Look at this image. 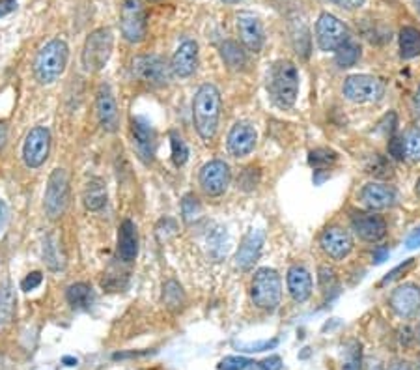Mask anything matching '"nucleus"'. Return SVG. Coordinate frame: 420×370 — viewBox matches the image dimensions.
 I'll use <instances>...</instances> for the list:
<instances>
[{
  "instance_id": "nucleus-1",
  "label": "nucleus",
  "mask_w": 420,
  "mask_h": 370,
  "mask_svg": "<svg viewBox=\"0 0 420 370\" xmlns=\"http://www.w3.org/2000/svg\"><path fill=\"white\" fill-rule=\"evenodd\" d=\"M221 118V92L213 84H202L194 95L193 120L194 128L204 141H211L219 128Z\"/></svg>"
},
{
  "instance_id": "nucleus-2",
  "label": "nucleus",
  "mask_w": 420,
  "mask_h": 370,
  "mask_svg": "<svg viewBox=\"0 0 420 370\" xmlns=\"http://www.w3.org/2000/svg\"><path fill=\"white\" fill-rule=\"evenodd\" d=\"M267 90L274 105L280 109L293 107L299 95V71L290 60H280L271 65L267 77Z\"/></svg>"
},
{
  "instance_id": "nucleus-3",
  "label": "nucleus",
  "mask_w": 420,
  "mask_h": 370,
  "mask_svg": "<svg viewBox=\"0 0 420 370\" xmlns=\"http://www.w3.org/2000/svg\"><path fill=\"white\" fill-rule=\"evenodd\" d=\"M70 49L64 40H51L40 49L34 60V75L41 84H51L59 79L68 64Z\"/></svg>"
},
{
  "instance_id": "nucleus-4",
  "label": "nucleus",
  "mask_w": 420,
  "mask_h": 370,
  "mask_svg": "<svg viewBox=\"0 0 420 370\" xmlns=\"http://www.w3.org/2000/svg\"><path fill=\"white\" fill-rule=\"evenodd\" d=\"M251 295L256 307L263 311H274L282 300V281L279 273L271 268H260L252 279Z\"/></svg>"
},
{
  "instance_id": "nucleus-5",
  "label": "nucleus",
  "mask_w": 420,
  "mask_h": 370,
  "mask_svg": "<svg viewBox=\"0 0 420 370\" xmlns=\"http://www.w3.org/2000/svg\"><path fill=\"white\" fill-rule=\"evenodd\" d=\"M114 47V36L111 29H98L88 36L82 47V65L84 70L93 73L101 71L107 65Z\"/></svg>"
},
{
  "instance_id": "nucleus-6",
  "label": "nucleus",
  "mask_w": 420,
  "mask_h": 370,
  "mask_svg": "<svg viewBox=\"0 0 420 370\" xmlns=\"http://www.w3.org/2000/svg\"><path fill=\"white\" fill-rule=\"evenodd\" d=\"M70 204V176L64 169H54L45 191V213L49 219H59L64 215Z\"/></svg>"
},
{
  "instance_id": "nucleus-7",
  "label": "nucleus",
  "mask_w": 420,
  "mask_h": 370,
  "mask_svg": "<svg viewBox=\"0 0 420 370\" xmlns=\"http://www.w3.org/2000/svg\"><path fill=\"white\" fill-rule=\"evenodd\" d=\"M350 40V32L339 17L333 13H321L316 23V41L321 51H339L345 41Z\"/></svg>"
},
{
  "instance_id": "nucleus-8",
  "label": "nucleus",
  "mask_w": 420,
  "mask_h": 370,
  "mask_svg": "<svg viewBox=\"0 0 420 370\" xmlns=\"http://www.w3.org/2000/svg\"><path fill=\"white\" fill-rule=\"evenodd\" d=\"M120 26L123 38L131 43H139L146 38V13L140 0H123Z\"/></svg>"
},
{
  "instance_id": "nucleus-9",
  "label": "nucleus",
  "mask_w": 420,
  "mask_h": 370,
  "mask_svg": "<svg viewBox=\"0 0 420 370\" xmlns=\"http://www.w3.org/2000/svg\"><path fill=\"white\" fill-rule=\"evenodd\" d=\"M344 95L353 103H372L383 95V82L372 75H351L344 82Z\"/></svg>"
},
{
  "instance_id": "nucleus-10",
  "label": "nucleus",
  "mask_w": 420,
  "mask_h": 370,
  "mask_svg": "<svg viewBox=\"0 0 420 370\" xmlns=\"http://www.w3.org/2000/svg\"><path fill=\"white\" fill-rule=\"evenodd\" d=\"M51 152V133L47 128H34L24 139L23 144V159L29 169H38L45 163Z\"/></svg>"
},
{
  "instance_id": "nucleus-11",
  "label": "nucleus",
  "mask_w": 420,
  "mask_h": 370,
  "mask_svg": "<svg viewBox=\"0 0 420 370\" xmlns=\"http://www.w3.org/2000/svg\"><path fill=\"white\" fill-rule=\"evenodd\" d=\"M170 65L157 54H140L133 60V73L137 79L155 86L166 84L170 79Z\"/></svg>"
},
{
  "instance_id": "nucleus-12",
  "label": "nucleus",
  "mask_w": 420,
  "mask_h": 370,
  "mask_svg": "<svg viewBox=\"0 0 420 370\" xmlns=\"http://www.w3.org/2000/svg\"><path fill=\"white\" fill-rule=\"evenodd\" d=\"M200 185L204 189L205 194L210 196H221L230 185L232 174H230V167L221 159H213L210 163H205L200 169Z\"/></svg>"
},
{
  "instance_id": "nucleus-13",
  "label": "nucleus",
  "mask_w": 420,
  "mask_h": 370,
  "mask_svg": "<svg viewBox=\"0 0 420 370\" xmlns=\"http://www.w3.org/2000/svg\"><path fill=\"white\" fill-rule=\"evenodd\" d=\"M351 229L361 240L368 241V243H375V241L383 240L387 234L385 219L373 212L355 213L351 217Z\"/></svg>"
},
{
  "instance_id": "nucleus-14",
  "label": "nucleus",
  "mask_w": 420,
  "mask_h": 370,
  "mask_svg": "<svg viewBox=\"0 0 420 370\" xmlns=\"http://www.w3.org/2000/svg\"><path fill=\"white\" fill-rule=\"evenodd\" d=\"M238 32L249 51L260 53L265 43V32H263L262 21L252 12H240L238 13Z\"/></svg>"
},
{
  "instance_id": "nucleus-15",
  "label": "nucleus",
  "mask_w": 420,
  "mask_h": 370,
  "mask_svg": "<svg viewBox=\"0 0 420 370\" xmlns=\"http://www.w3.org/2000/svg\"><path fill=\"white\" fill-rule=\"evenodd\" d=\"M131 133H133V144L137 148L139 157L144 163H152L153 152H155V131H153L152 123L144 116H133Z\"/></svg>"
},
{
  "instance_id": "nucleus-16",
  "label": "nucleus",
  "mask_w": 420,
  "mask_h": 370,
  "mask_svg": "<svg viewBox=\"0 0 420 370\" xmlns=\"http://www.w3.org/2000/svg\"><path fill=\"white\" fill-rule=\"evenodd\" d=\"M320 245L325 254H329L333 260H344L353 249V240L348 230L340 229V226H331L321 234Z\"/></svg>"
},
{
  "instance_id": "nucleus-17",
  "label": "nucleus",
  "mask_w": 420,
  "mask_h": 370,
  "mask_svg": "<svg viewBox=\"0 0 420 370\" xmlns=\"http://www.w3.org/2000/svg\"><path fill=\"white\" fill-rule=\"evenodd\" d=\"M391 309L396 312L400 318H409L413 316L414 312L420 309V286L407 282L398 286L394 292L391 294Z\"/></svg>"
},
{
  "instance_id": "nucleus-18",
  "label": "nucleus",
  "mask_w": 420,
  "mask_h": 370,
  "mask_svg": "<svg viewBox=\"0 0 420 370\" xmlns=\"http://www.w3.org/2000/svg\"><path fill=\"white\" fill-rule=\"evenodd\" d=\"M256 130L252 128L251 123H235L230 130V133H228V152L238 159L245 157L256 146Z\"/></svg>"
},
{
  "instance_id": "nucleus-19",
  "label": "nucleus",
  "mask_w": 420,
  "mask_h": 370,
  "mask_svg": "<svg viewBox=\"0 0 420 370\" xmlns=\"http://www.w3.org/2000/svg\"><path fill=\"white\" fill-rule=\"evenodd\" d=\"M263 241H265V234L263 230H251L249 234L243 238L240 245V251L235 254V265L243 271H249L254 268V264L262 254Z\"/></svg>"
},
{
  "instance_id": "nucleus-20",
  "label": "nucleus",
  "mask_w": 420,
  "mask_h": 370,
  "mask_svg": "<svg viewBox=\"0 0 420 370\" xmlns=\"http://www.w3.org/2000/svg\"><path fill=\"white\" fill-rule=\"evenodd\" d=\"M95 109H98V116H100L103 130L109 131V133L118 131V128H120V111H118L116 100H114V95H112L111 88L107 84H103L100 92H98Z\"/></svg>"
},
{
  "instance_id": "nucleus-21",
  "label": "nucleus",
  "mask_w": 420,
  "mask_h": 370,
  "mask_svg": "<svg viewBox=\"0 0 420 370\" xmlns=\"http://www.w3.org/2000/svg\"><path fill=\"white\" fill-rule=\"evenodd\" d=\"M196 64H199V43L187 40L176 49L170 70L178 77H191L196 70Z\"/></svg>"
},
{
  "instance_id": "nucleus-22",
  "label": "nucleus",
  "mask_w": 420,
  "mask_h": 370,
  "mask_svg": "<svg viewBox=\"0 0 420 370\" xmlns=\"http://www.w3.org/2000/svg\"><path fill=\"white\" fill-rule=\"evenodd\" d=\"M396 200V193L394 189L385 185V183H366L364 187L361 189V202L370 210H385V208H391Z\"/></svg>"
},
{
  "instance_id": "nucleus-23",
  "label": "nucleus",
  "mask_w": 420,
  "mask_h": 370,
  "mask_svg": "<svg viewBox=\"0 0 420 370\" xmlns=\"http://www.w3.org/2000/svg\"><path fill=\"white\" fill-rule=\"evenodd\" d=\"M288 290L295 303H304L312 294V277L303 265H292L288 270Z\"/></svg>"
},
{
  "instance_id": "nucleus-24",
  "label": "nucleus",
  "mask_w": 420,
  "mask_h": 370,
  "mask_svg": "<svg viewBox=\"0 0 420 370\" xmlns=\"http://www.w3.org/2000/svg\"><path fill=\"white\" fill-rule=\"evenodd\" d=\"M118 254L123 262H133L139 254V234L133 221L125 219L118 230Z\"/></svg>"
},
{
  "instance_id": "nucleus-25",
  "label": "nucleus",
  "mask_w": 420,
  "mask_h": 370,
  "mask_svg": "<svg viewBox=\"0 0 420 370\" xmlns=\"http://www.w3.org/2000/svg\"><path fill=\"white\" fill-rule=\"evenodd\" d=\"M221 56L224 60V64L233 71H241L245 70L247 65V54L245 51L241 49V45L238 41L226 40L221 45Z\"/></svg>"
},
{
  "instance_id": "nucleus-26",
  "label": "nucleus",
  "mask_w": 420,
  "mask_h": 370,
  "mask_svg": "<svg viewBox=\"0 0 420 370\" xmlns=\"http://www.w3.org/2000/svg\"><path fill=\"white\" fill-rule=\"evenodd\" d=\"M82 200H84L86 210H90V212H98V210H101V208L107 204L105 185H103L100 180L88 182L86 187H84V193H82Z\"/></svg>"
},
{
  "instance_id": "nucleus-27",
  "label": "nucleus",
  "mask_w": 420,
  "mask_h": 370,
  "mask_svg": "<svg viewBox=\"0 0 420 370\" xmlns=\"http://www.w3.org/2000/svg\"><path fill=\"white\" fill-rule=\"evenodd\" d=\"M400 54L402 59H414L420 54V30L403 26L400 30Z\"/></svg>"
},
{
  "instance_id": "nucleus-28",
  "label": "nucleus",
  "mask_w": 420,
  "mask_h": 370,
  "mask_svg": "<svg viewBox=\"0 0 420 370\" xmlns=\"http://www.w3.org/2000/svg\"><path fill=\"white\" fill-rule=\"evenodd\" d=\"M65 298H68V303H70L73 309L81 311V309H88V307L92 305L93 292L92 288H90V284H86V282H75V284H71V286L68 288Z\"/></svg>"
},
{
  "instance_id": "nucleus-29",
  "label": "nucleus",
  "mask_w": 420,
  "mask_h": 370,
  "mask_svg": "<svg viewBox=\"0 0 420 370\" xmlns=\"http://www.w3.org/2000/svg\"><path fill=\"white\" fill-rule=\"evenodd\" d=\"M13 314H15V292L12 284L6 281L0 286V329L12 322Z\"/></svg>"
},
{
  "instance_id": "nucleus-30",
  "label": "nucleus",
  "mask_w": 420,
  "mask_h": 370,
  "mask_svg": "<svg viewBox=\"0 0 420 370\" xmlns=\"http://www.w3.org/2000/svg\"><path fill=\"white\" fill-rule=\"evenodd\" d=\"M163 303L170 311H180L181 307L185 305V292L178 281L170 279L164 282L163 286Z\"/></svg>"
},
{
  "instance_id": "nucleus-31",
  "label": "nucleus",
  "mask_w": 420,
  "mask_h": 370,
  "mask_svg": "<svg viewBox=\"0 0 420 370\" xmlns=\"http://www.w3.org/2000/svg\"><path fill=\"white\" fill-rule=\"evenodd\" d=\"M359 59H361V47L357 45L355 41L348 40L344 45L336 51V64H339L340 68H353Z\"/></svg>"
},
{
  "instance_id": "nucleus-32",
  "label": "nucleus",
  "mask_w": 420,
  "mask_h": 370,
  "mask_svg": "<svg viewBox=\"0 0 420 370\" xmlns=\"http://www.w3.org/2000/svg\"><path fill=\"white\" fill-rule=\"evenodd\" d=\"M200 215H202V204H200V200L194 196L193 193H189L183 196L181 200V217L185 221L187 224L194 223V221H199Z\"/></svg>"
},
{
  "instance_id": "nucleus-33",
  "label": "nucleus",
  "mask_w": 420,
  "mask_h": 370,
  "mask_svg": "<svg viewBox=\"0 0 420 370\" xmlns=\"http://www.w3.org/2000/svg\"><path fill=\"white\" fill-rule=\"evenodd\" d=\"M336 159H339V155L333 150H329V148H316V150L310 152L309 163L310 167H314L316 171H321V169H325L329 164H333Z\"/></svg>"
},
{
  "instance_id": "nucleus-34",
  "label": "nucleus",
  "mask_w": 420,
  "mask_h": 370,
  "mask_svg": "<svg viewBox=\"0 0 420 370\" xmlns=\"http://www.w3.org/2000/svg\"><path fill=\"white\" fill-rule=\"evenodd\" d=\"M403 150H405V157L420 161V130L413 128L403 135Z\"/></svg>"
},
{
  "instance_id": "nucleus-35",
  "label": "nucleus",
  "mask_w": 420,
  "mask_h": 370,
  "mask_svg": "<svg viewBox=\"0 0 420 370\" xmlns=\"http://www.w3.org/2000/svg\"><path fill=\"white\" fill-rule=\"evenodd\" d=\"M170 146H172V161L176 167H183L189 159V148L178 133H170Z\"/></svg>"
},
{
  "instance_id": "nucleus-36",
  "label": "nucleus",
  "mask_w": 420,
  "mask_h": 370,
  "mask_svg": "<svg viewBox=\"0 0 420 370\" xmlns=\"http://www.w3.org/2000/svg\"><path fill=\"white\" fill-rule=\"evenodd\" d=\"M43 254H45V260L49 268L54 271H59L64 268V256L59 251V245H56V241H54L53 236H49V240H47V245L43 249Z\"/></svg>"
},
{
  "instance_id": "nucleus-37",
  "label": "nucleus",
  "mask_w": 420,
  "mask_h": 370,
  "mask_svg": "<svg viewBox=\"0 0 420 370\" xmlns=\"http://www.w3.org/2000/svg\"><path fill=\"white\" fill-rule=\"evenodd\" d=\"M366 172L373 174L375 178H391L392 176V167L385 157H381L380 153H373L370 157V163L366 164Z\"/></svg>"
},
{
  "instance_id": "nucleus-38",
  "label": "nucleus",
  "mask_w": 420,
  "mask_h": 370,
  "mask_svg": "<svg viewBox=\"0 0 420 370\" xmlns=\"http://www.w3.org/2000/svg\"><path fill=\"white\" fill-rule=\"evenodd\" d=\"M342 370H361V344L357 341L350 344Z\"/></svg>"
},
{
  "instance_id": "nucleus-39",
  "label": "nucleus",
  "mask_w": 420,
  "mask_h": 370,
  "mask_svg": "<svg viewBox=\"0 0 420 370\" xmlns=\"http://www.w3.org/2000/svg\"><path fill=\"white\" fill-rule=\"evenodd\" d=\"M251 359L247 357H238V355H230V357H224L219 364L221 370H247L251 367Z\"/></svg>"
},
{
  "instance_id": "nucleus-40",
  "label": "nucleus",
  "mask_w": 420,
  "mask_h": 370,
  "mask_svg": "<svg viewBox=\"0 0 420 370\" xmlns=\"http://www.w3.org/2000/svg\"><path fill=\"white\" fill-rule=\"evenodd\" d=\"M320 284L323 290H333L336 286V275H334L333 268L329 265H321L320 268Z\"/></svg>"
},
{
  "instance_id": "nucleus-41",
  "label": "nucleus",
  "mask_w": 420,
  "mask_h": 370,
  "mask_svg": "<svg viewBox=\"0 0 420 370\" xmlns=\"http://www.w3.org/2000/svg\"><path fill=\"white\" fill-rule=\"evenodd\" d=\"M254 174H260V172H258V169H254V167H249V169H245V171H243V174H241L240 185L245 189V191H251V189H254V187H256V183L260 182V176L254 178Z\"/></svg>"
},
{
  "instance_id": "nucleus-42",
  "label": "nucleus",
  "mask_w": 420,
  "mask_h": 370,
  "mask_svg": "<svg viewBox=\"0 0 420 370\" xmlns=\"http://www.w3.org/2000/svg\"><path fill=\"white\" fill-rule=\"evenodd\" d=\"M389 155L396 161H402L405 159V150H403V141L400 137H391L389 139Z\"/></svg>"
},
{
  "instance_id": "nucleus-43",
  "label": "nucleus",
  "mask_w": 420,
  "mask_h": 370,
  "mask_svg": "<svg viewBox=\"0 0 420 370\" xmlns=\"http://www.w3.org/2000/svg\"><path fill=\"white\" fill-rule=\"evenodd\" d=\"M414 265V259H409V260H405V262H403V264H400V265H396V268H394V270L391 271V273H389V275L387 277H383V284H387V282H392V281H396L398 277H402L403 273H407L409 270H411V268H413Z\"/></svg>"
},
{
  "instance_id": "nucleus-44",
  "label": "nucleus",
  "mask_w": 420,
  "mask_h": 370,
  "mask_svg": "<svg viewBox=\"0 0 420 370\" xmlns=\"http://www.w3.org/2000/svg\"><path fill=\"white\" fill-rule=\"evenodd\" d=\"M396 125H398L396 112H389V114H385V118L381 120L380 131H381V133H385V135L392 137V133L396 131Z\"/></svg>"
},
{
  "instance_id": "nucleus-45",
  "label": "nucleus",
  "mask_w": 420,
  "mask_h": 370,
  "mask_svg": "<svg viewBox=\"0 0 420 370\" xmlns=\"http://www.w3.org/2000/svg\"><path fill=\"white\" fill-rule=\"evenodd\" d=\"M41 281H43V275H41L40 271H32V273L21 282V288H23L24 292H30V290H34V288L40 286Z\"/></svg>"
},
{
  "instance_id": "nucleus-46",
  "label": "nucleus",
  "mask_w": 420,
  "mask_h": 370,
  "mask_svg": "<svg viewBox=\"0 0 420 370\" xmlns=\"http://www.w3.org/2000/svg\"><path fill=\"white\" fill-rule=\"evenodd\" d=\"M279 344L277 339L273 341H265V342H256V344H243V352H263V350H271Z\"/></svg>"
},
{
  "instance_id": "nucleus-47",
  "label": "nucleus",
  "mask_w": 420,
  "mask_h": 370,
  "mask_svg": "<svg viewBox=\"0 0 420 370\" xmlns=\"http://www.w3.org/2000/svg\"><path fill=\"white\" fill-rule=\"evenodd\" d=\"M334 4L340 8H344V10H357V8H361L364 4V0H333Z\"/></svg>"
},
{
  "instance_id": "nucleus-48",
  "label": "nucleus",
  "mask_w": 420,
  "mask_h": 370,
  "mask_svg": "<svg viewBox=\"0 0 420 370\" xmlns=\"http://www.w3.org/2000/svg\"><path fill=\"white\" fill-rule=\"evenodd\" d=\"M17 8V0H0V17L12 13Z\"/></svg>"
},
{
  "instance_id": "nucleus-49",
  "label": "nucleus",
  "mask_w": 420,
  "mask_h": 370,
  "mask_svg": "<svg viewBox=\"0 0 420 370\" xmlns=\"http://www.w3.org/2000/svg\"><path fill=\"white\" fill-rule=\"evenodd\" d=\"M387 259H389V249H385V247H383V249H378V251L373 253V262H375V264H381V262H385Z\"/></svg>"
},
{
  "instance_id": "nucleus-50",
  "label": "nucleus",
  "mask_w": 420,
  "mask_h": 370,
  "mask_svg": "<svg viewBox=\"0 0 420 370\" xmlns=\"http://www.w3.org/2000/svg\"><path fill=\"white\" fill-rule=\"evenodd\" d=\"M409 249H414V247H420V230H417L411 238L407 240Z\"/></svg>"
},
{
  "instance_id": "nucleus-51",
  "label": "nucleus",
  "mask_w": 420,
  "mask_h": 370,
  "mask_svg": "<svg viewBox=\"0 0 420 370\" xmlns=\"http://www.w3.org/2000/svg\"><path fill=\"white\" fill-rule=\"evenodd\" d=\"M6 215H8L6 202H4V200H0V229L4 226V221H6Z\"/></svg>"
},
{
  "instance_id": "nucleus-52",
  "label": "nucleus",
  "mask_w": 420,
  "mask_h": 370,
  "mask_svg": "<svg viewBox=\"0 0 420 370\" xmlns=\"http://www.w3.org/2000/svg\"><path fill=\"white\" fill-rule=\"evenodd\" d=\"M389 370H413V369H411V364H409L407 361H396V363L392 364Z\"/></svg>"
},
{
  "instance_id": "nucleus-53",
  "label": "nucleus",
  "mask_w": 420,
  "mask_h": 370,
  "mask_svg": "<svg viewBox=\"0 0 420 370\" xmlns=\"http://www.w3.org/2000/svg\"><path fill=\"white\" fill-rule=\"evenodd\" d=\"M6 139H8V128L4 125V123H0V150H2V146L6 144Z\"/></svg>"
},
{
  "instance_id": "nucleus-54",
  "label": "nucleus",
  "mask_w": 420,
  "mask_h": 370,
  "mask_svg": "<svg viewBox=\"0 0 420 370\" xmlns=\"http://www.w3.org/2000/svg\"><path fill=\"white\" fill-rule=\"evenodd\" d=\"M64 363L68 364V367H75V364H77V359H73V357H64Z\"/></svg>"
},
{
  "instance_id": "nucleus-55",
  "label": "nucleus",
  "mask_w": 420,
  "mask_h": 370,
  "mask_svg": "<svg viewBox=\"0 0 420 370\" xmlns=\"http://www.w3.org/2000/svg\"><path fill=\"white\" fill-rule=\"evenodd\" d=\"M414 103H417V109H419V112H420V88H419V92H417V98H414Z\"/></svg>"
},
{
  "instance_id": "nucleus-56",
  "label": "nucleus",
  "mask_w": 420,
  "mask_h": 370,
  "mask_svg": "<svg viewBox=\"0 0 420 370\" xmlns=\"http://www.w3.org/2000/svg\"><path fill=\"white\" fill-rule=\"evenodd\" d=\"M411 369L413 370H420V357L414 361V364H411Z\"/></svg>"
},
{
  "instance_id": "nucleus-57",
  "label": "nucleus",
  "mask_w": 420,
  "mask_h": 370,
  "mask_svg": "<svg viewBox=\"0 0 420 370\" xmlns=\"http://www.w3.org/2000/svg\"><path fill=\"white\" fill-rule=\"evenodd\" d=\"M368 370H383V369H381L380 363H375V364H372V367H370V369H368Z\"/></svg>"
},
{
  "instance_id": "nucleus-58",
  "label": "nucleus",
  "mask_w": 420,
  "mask_h": 370,
  "mask_svg": "<svg viewBox=\"0 0 420 370\" xmlns=\"http://www.w3.org/2000/svg\"><path fill=\"white\" fill-rule=\"evenodd\" d=\"M224 4H238V2H241V0H222Z\"/></svg>"
},
{
  "instance_id": "nucleus-59",
  "label": "nucleus",
  "mask_w": 420,
  "mask_h": 370,
  "mask_svg": "<svg viewBox=\"0 0 420 370\" xmlns=\"http://www.w3.org/2000/svg\"><path fill=\"white\" fill-rule=\"evenodd\" d=\"M414 6L419 8V12H420V0H414Z\"/></svg>"
},
{
  "instance_id": "nucleus-60",
  "label": "nucleus",
  "mask_w": 420,
  "mask_h": 370,
  "mask_svg": "<svg viewBox=\"0 0 420 370\" xmlns=\"http://www.w3.org/2000/svg\"><path fill=\"white\" fill-rule=\"evenodd\" d=\"M417 193L420 194V180H419V182H417Z\"/></svg>"
},
{
  "instance_id": "nucleus-61",
  "label": "nucleus",
  "mask_w": 420,
  "mask_h": 370,
  "mask_svg": "<svg viewBox=\"0 0 420 370\" xmlns=\"http://www.w3.org/2000/svg\"><path fill=\"white\" fill-rule=\"evenodd\" d=\"M419 339H420V331H419Z\"/></svg>"
}]
</instances>
